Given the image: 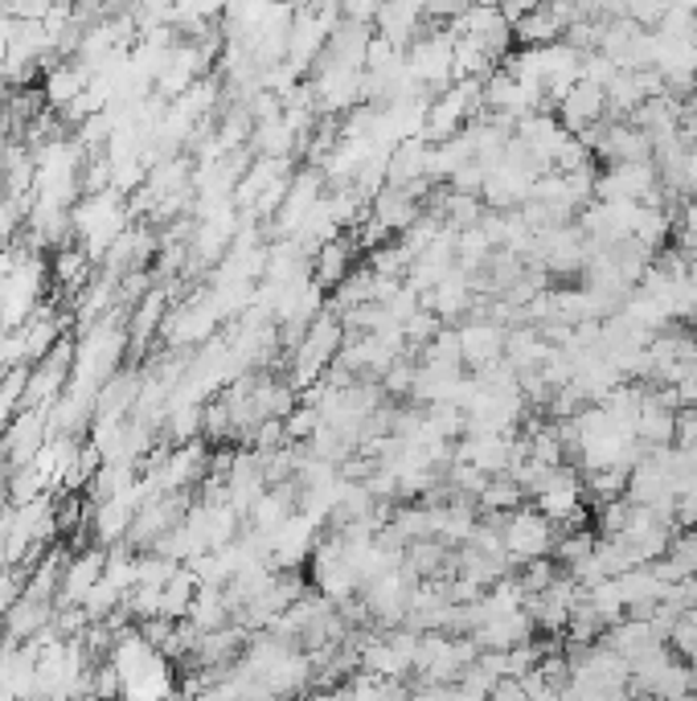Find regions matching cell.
<instances>
[{
  "mask_svg": "<svg viewBox=\"0 0 697 701\" xmlns=\"http://www.w3.org/2000/svg\"><path fill=\"white\" fill-rule=\"evenodd\" d=\"M554 537H558V525H554L542 509H530V505L514 509L509 521H505V553L514 558V566L530 562V558H542V553H550Z\"/></svg>",
  "mask_w": 697,
  "mask_h": 701,
  "instance_id": "obj_1",
  "label": "cell"
},
{
  "mask_svg": "<svg viewBox=\"0 0 697 701\" xmlns=\"http://www.w3.org/2000/svg\"><path fill=\"white\" fill-rule=\"evenodd\" d=\"M554 111H558V119H562V128H567L570 136H579L583 128L607 119V87L591 82V78H579V82L562 94V103Z\"/></svg>",
  "mask_w": 697,
  "mask_h": 701,
  "instance_id": "obj_2",
  "label": "cell"
},
{
  "mask_svg": "<svg viewBox=\"0 0 697 701\" xmlns=\"http://www.w3.org/2000/svg\"><path fill=\"white\" fill-rule=\"evenodd\" d=\"M357 255H362V246L353 242V234L348 230H341V234H332V239H325L320 246H316L313 255V283L316 288H325V292H332L341 279L357 267Z\"/></svg>",
  "mask_w": 697,
  "mask_h": 701,
  "instance_id": "obj_3",
  "label": "cell"
},
{
  "mask_svg": "<svg viewBox=\"0 0 697 701\" xmlns=\"http://www.w3.org/2000/svg\"><path fill=\"white\" fill-rule=\"evenodd\" d=\"M456 332L464 369H484L493 366L496 357H505V324H496V320H464Z\"/></svg>",
  "mask_w": 697,
  "mask_h": 701,
  "instance_id": "obj_4",
  "label": "cell"
},
{
  "mask_svg": "<svg viewBox=\"0 0 697 701\" xmlns=\"http://www.w3.org/2000/svg\"><path fill=\"white\" fill-rule=\"evenodd\" d=\"M533 632V620H530V611L525 608H517V611H505V615H493V620H480L468 636L477 640V648H500V652H509L514 645H525Z\"/></svg>",
  "mask_w": 697,
  "mask_h": 701,
  "instance_id": "obj_5",
  "label": "cell"
},
{
  "mask_svg": "<svg viewBox=\"0 0 697 701\" xmlns=\"http://www.w3.org/2000/svg\"><path fill=\"white\" fill-rule=\"evenodd\" d=\"M369 214L382 221L390 234H403L410 221L422 214V202L410 193V189H398V184H382L373 197H369Z\"/></svg>",
  "mask_w": 697,
  "mask_h": 701,
  "instance_id": "obj_6",
  "label": "cell"
},
{
  "mask_svg": "<svg viewBox=\"0 0 697 701\" xmlns=\"http://www.w3.org/2000/svg\"><path fill=\"white\" fill-rule=\"evenodd\" d=\"M607 648H616L620 657H636V652H644L648 645H657L661 636H657V627L648 624V620H641V615H624V620H616V624L604 627V636H599Z\"/></svg>",
  "mask_w": 697,
  "mask_h": 701,
  "instance_id": "obj_7",
  "label": "cell"
},
{
  "mask_svg": "<svg viewBox=\"0 0 697 701\" xmlns=\"http://www.w3.org/2000/svg\"><path fill=\"white\" fill-rule=\"evenodd\" d=\"M673 426H677V410L657 406L648 398V386H644V403H641V415H636L632 435H636L644 447H664V443H673Z\"/></svg>",
  "mask_w": 697,
  "mask_h": 701,
  "instance_id": "obj_8",
  "label": "cell"
},
{
  "mask_svg": "<svg viewBox=\"0 0 697 701\" xmlns=\"http://www.w3.org/2000/svg\"><path fill=\"white\" fill-rule=\"evenodd\" d=\"M198 587H202L198 571H193L189 562H181L177 571L168 574L165 587H161V615H168V620H185V615H189V603H193V595H198Z\"/></svg>",
  "mask_w": 697,
  "mask_h": 701,
  "instance_id": "obj_9",
  "label": "cell"
},
{
  "mask_svg": "<svg viewBox=\"0 0 697 701\" xmlns=\"http://www.w3.org/2000/svg\"><path fill=\"white\" fill-rule=\"evenodd\" d=\"M525 500H530L525 488L509 472H496V476L484 480V488L477 493V513H514Z\"/></svg>",
  "mask_w": 697,
  "mask_h": 701,
  "instance_id": "obj_10",
  "label": "cell"
},
{
  "mask_svg": "<svg viewBox=\"0 0 697 701\" xmlns=\"http://www.w3.org/2000/svg\"><path fill=\"white\" fill-rule=\"evenodd\" d=\"M628 476H632V463H604V468H587L583 472V497L587 500H611L628 493Z\"/></svg>",
  "mask_w": 697,
  "mask_h": 701,
  "instance_id": "obj_11",
  "label": "cell"
},
{
  "mask_svg": "<svg viewBox=\"0 0 697 701\" xmlns=\"http://www.w3.org/2000/svg\"><path fill=\"white\" fill-rule=\"evenodd\" d=\"M83 87H87V78L74 71V66H54V71L46 74V99H50L54 107L74 103V99L83 94Z\"/></svg>",
  "mask_w": 697,
  "mask_h": 701,
  "instance_id": "obj_12",
  "label": "cell"
},
{
  "mask_svg": "<svg viewBox=\"0 0 697 701\" xmlns=\"http://www.w3.org/2000/svg\"><path fill=\"white\" fill-rule=\"evenodd\" d=\"M119 603H124V587H115L107 574H103V578H99V583H94V587L83 595V608H87V615H91V624L107 620V615L119 608Z\"/></svg>",
  "mask_w": 697,
  "mask_h": 701,
  "instance_id": "obj_13",
  "label": "cell"
},
{
  "mask_svg": "<svg viewBox=\"0 0 697 701\" xmlns=\"http://www.w3.org/2000/svg\"><path fill=\"white\" fill-rule=\"evenodd\" d=\"M669 558L681 574H697V525H677L669 537Z\"/></svg>",
  "mask_w": 697,
  "mask_h": 701,
  "instance_id": "obj_14",
  "label": "cell"
},
{
  "mask_svg": "<svg viewBox=\"0 0 697 701\" xmlns=\"http://www.w3.org/2000/svg\"><path fill=\"white\" fill-rule=\"evenodd\" d=\"M558 571H562V566L554 562L550 553H542V558H530V562H521V566H517V583L525 587V595H533V590L550 587L554 578H558Z\"/></svg>",
  "mask_w": 697,
  "mask_h": 701,
  "instance_id": "obj_15",
  "label": "cell"
},
{
  "mask_svg": "<svg viewBox=\"0 0 697 701\" xmlns=\"http://www.w3.org/2000/svg\"><path fill=\"white\" fill-rule=\"evenodd\" d=\"M320 426V406L313 403H295L288 415H283V431H288V443H308Z\"/></svg>",
  "mask_w": 697,
  "mask_h": 701,
  "instance_id": "obj_16",
  "label": "cell"
},
{
  "mask_svg": "<svg viewBox=\"0 0 697 701\" xmlns=\"http://www.w3.org/2000/svg\"><path fill=\"white\" fill-rule=\"evenodd\" d=\"M288 443V431H283V419H258L255 426H251V435H246V447H255V451H276V447H283Z\"/></svg>",
  "mask_w": 697,
  "mask_h": 701,
  "instance_id": "obj_17",
  "label": "cell"
},
{
  "mask_svg": "<svg viewBox=\"0 0 697 701\" xmlns=\"http://www.w3.org/2000/svg\"><path fill=\"white\" fill-rule=\"evenodd\" d=\"M664 640H669V648L677 652L681 661H694L697 657V624L689 620V615H681L677 624L669 627V636H664Z\"/></svg>",
  "mask_w": 697,
  "mask_h": 701,
  "instance_id": "obj_18",
  "label": "cell"
},
{
  "mask_svg": "<svg viewBox=\"0 0 697 701\" xmlns=\"http://www.w3.org/2000/svg\"><path fill=\"white\" fill-rule=\"evenodd\" d=\"M484 177H489V168L472 156V161H464V165L447 177V184H452V189H459V193H480V189H484Z\"/></svg>",
  "mask_w": 697,
  "mask_h": 701,
  "instance_id": "obj_19",
  "label": "cell"
},
{
  "mask_svg": "<svg viewBox=\"0 0 697 701\" xmlns=\"http://www.w3.org/2000/svg\"><path fill=\"white\" fill-rule=\"evenodd\" d=\"M669 13V4L664 0H628V17L641 21L644 29H657V21Z\"/></svg>",
  "mask_w": 697,
  "mask_h": 701,
  "instance_id": "obj_20",
  "label": "cell"
},
{
  "mask_svg": "<svg viewBox=\"0 0 697 701\" xmlns=\"http://www.w3.org/2000/svg\"><path fill=\"white\" fill-rule=\"evenodd\" d=\"M673 447H697V406H677Z\"/></svg>",
  "mask_w": 697,
  "mask_h": 701,
  "instance_id": "obj_21",
  "label": "cell"
},
{
  "mask_svg": "<svg viewBox=\"0 0 697 701\" xmlns=\"http://www.w3.org/2000/svg\"><path fill=\"white\" fill-rule=\"evenodd\" d=\"M521 689H525V698H537V701H550V698H558V693H554V685L546 681V677H542V673H537V668H530V673H525V677H521Z\"/></svg>",
  "mask_w": 697,
  "mask_h": 701,
  "instance_id": "obj_22",
  "label": "cell"
},
{
  "mask_svg": "<svg viewBox=\"0 0 697 701\" xmlns=\"http://www.w3.org/2000/svg\"><path fill=\"white\" fill-rule=\"evenodd\" d=\"M489 698L496 701H525V689H521V677H496L493 693Z\"/></svg>",
  "mask_w": 697,
  "mask_h": 701,
  "instance_id": "obj_23",
  "label": "cell"
},
{
  "mask_svg": "<svg viewBox=\"0 0 697 701\" xmlns=\"http://www.w3.org/2000/svg\"><path fill=\"white\" fill-rule=\"evenodd\" d=\"M681 230L697 239V197H685V202H681Z\"/></svg>",
  "mask_w": 697,
  "mask_h": 701,
  "instance_id": "obj_24",
  "label": "cell"
}]
</instances>
